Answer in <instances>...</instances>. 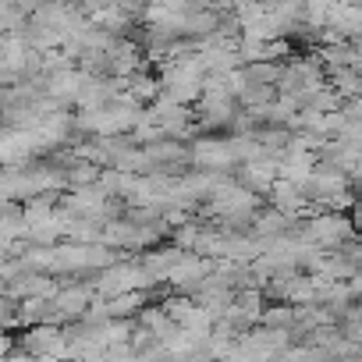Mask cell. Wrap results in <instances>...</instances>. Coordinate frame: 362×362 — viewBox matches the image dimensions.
I'll return each instance as SVG.
<instances>
[{"label": "cell", "instance_id": "6da1fadb", "mask_svg": "<svg viewBox=\"0 0 362 362\" xmlns=\"http://www.w3.org/2000/svg\"><path fill=\"white\" fill-rule=\"evenodd\" d=\"M47 75V82H43V93L47 96H54V100H61L64 107H71L75 103V96H78V89H82V82L89 78L82 68H75V64H68V68H54V71H43Z\"/></svg>", "mask_w": 362, "mask_h": 362}, {"label": "cell", "instance_id": "7a4b0ae2", "mask_svg": "<svg viewBox=\"0 0 362 362\" xmlns=\"http://www.w3.org/2000/svg\"><path fill=\"white\" fill-rule=\"evenodd\" d=\"M139 146L149 156V163H156V167H163L170 160H189V142L185 139H174V135H156V139H146Z\"/></svg>", "mask_w": 362, "mask_h": 362}, {"label": "cell", "instance_id": "3957f363", "mask_svg": "<svg viewBox=\"0 0 362 362\" xmlns=\"http://www.w3.org/2000/svg\"><path fill=\"white\" fill-rule=\"evenodd\" d=\"M323 82H327L341 100H348V96H362V78H358V71H355V68H348V64L323 68Z\"/></svg>", "mask_w": 362, "mask_h": 362}, {"label": "cell", "instance_id": "277c9868", "mask_svg": "<svg viewBox=\"0 0 362 362\" xmlns=\"http://www.w3.org/2000/svg\"><path fill=\"white\" fill-rule=\"evenodd\" d=\"M135 103H153L156 96H160V78H156V71L153 68H139V71H132L128 75V89H124Z\"/></svg>", "mask_w": 362, "mask_h": 362}, {"label": "cell", "instance_id": "5b68a950", "mask_svg": "<svg viewBox=\"0 0 362 362\" xmlns=\"http://www.w3.org/2000/svg\"><path fill=\"white\" fill-rule=\"evenodd\" d=\"M149 302V295L142 288H132V291H117L107 298V313L110 316H121V320H135V313Z\"/></svg>", "mask_w": 362, "mask_h": 362}, {"label": "cell", "instance_id": "8992f818", "mask_svg": "<svg viewBox=\"0 0 362 362\" xmlns=\"http://www.w3.org/2000/svg\"><path fill=\"white\" fill-rule=\"evenodd\" d=\"M274 96H277V86H270V82H245L242 93L235 96V103L238 107H267Z\"/></svg>", "mask_w": 362, "mask_h": 362}, {"label": "cell", "instance_id": "52a82bcc", "mask_svg": "<svg viewBox=\"0 0 362 362\" xmlns=\"http://www.w3.org/2000/svg\"><path fill=\"white\" fill-rule=\"evenodd\" d=\"M64 177H68V189H75V185H93V181L100 177V163L75 156V160L64 167Z\"/></svg>", "mask_w": 362, "mask_h": 362}, {"label": "cell", "instance_id": "ba28073f", "mask_svg": "<svg viewBox=\"0 0 362 362\" xmlns=\"http://www.w3.org/2000/svg\"><path fill=\"white\" fill-rule=\"evenodd\" d=\"M281 64H284V61H263V57H259V61H245L242 71H245L249 82H270V86H277Z\"/></svg>", "mask_w": 362, "mask_h": 362}, {"label": "cell", "instance_id": "9c48e42d", "mask_svg": "<svg viewBox=\"0 0 362 362\" xmlns=\"http://www.w3.org/2000/svg\"><path fill=\"white\" fill-rule=\"evenodd\" d=\"M11 348H15V334L11 330H0V358H4Z\"/></svg>", "mask_w": 362, "mask_h": 362}]
</instances>
